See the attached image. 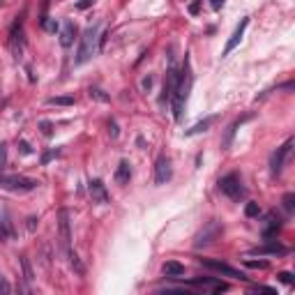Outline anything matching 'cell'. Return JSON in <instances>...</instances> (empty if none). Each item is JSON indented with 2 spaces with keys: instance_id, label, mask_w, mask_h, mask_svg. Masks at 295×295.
<instances>
[{
  "instance_id": "cell-4",
  "label": "cell",
  "mask_w": 295,
  "mask_h": 295,
  "mask_svg": "<svg viewBox=\"0 0 295 295\" xmlns=\"http://www.w3.org/2000/svg\"><path fill=\"white\" fill-rule=\"evenodd\" d=\"M219 189H221V194H226L228 198L235 201V203H240L247 196V189H245L242 178H240L238 173H228V176L221 178V180H219Z\"/></svg>"
},
{
  "instance_id": "cell-27",
  "label": "cell",
  "mask_w": 295,
  "mask_h": 295,
  "mask_svg": "<svg viewBox=\"0 0 295 295\" xmlns=\"http://www.w3.org/2000/svg\"><path fill=\"white\" fill-rule=\"evenodd\" d=\"M42 25H44L49 32H56L58 30V23L56 21H51V19H46V16H42Z\"/></svg>"
},
{
  "instance_id": "cell-29",
  "label": "cell",
  "mask_w": 295,
  "mask_h": 295,
  "mask_svg": "<svg viewBox=\"0 0 295 295\" xmlns=\"http://www.w3.org/2000/svg\"><path fill=\"white\" fill-rule=\"evenodd\" d=\"M5 164H7V145L0 143V171L5 169Z\"/></svg>"
},
{
  "instance_id": "cell-13",
  "label": "cell",
  "mask_w": 295,
  "mask_h": 295,
  "mask_svg": "<svg viewBox=\"0 0 295 295\" xmlns=\"http://www.w3.org/2000/svg\"><path fill=\"white\" fill-rule=\"evenodd\" d=\"M249 254H258V256H284V254H289V249L282 247L277 240H268V245L256 247V249H251Z\"/></svg>"
},
{
  "instance_id": "cell-15",
  "label": "cell",
  "mask_w": 295,
  "mask_h": 295,
  "mask_svg": "<svg viewBox=\"0 0 295 295\" xmlns=\"http://www.w3.org/2000/svg\"><path fill=\"white\" fill-rule=\"evenodd\" d=\"M279 231H282V219H279L275 212H270L268 214V219H265V226H263V238L265 240H275Z\"/></svg>"
},
{
  "instance_id": "cell-8",
  "label": "cell",
  "mask_w": 295,
  "mask_h": 295,
  "mask_svg": "<svg viewBox=\"0 0 295 295\" xmlns=\"http://www.w3.org/2000/svg\"><path fill=\"white\" fill-rule=\"evenodd\" d=\"M201 265L207 268V270H214L219 272V275H226V277H233V279H247L245 275L235 268H231L228 263H221V261H212V258H201Z\"/></svg>"
},
{
  "instance_id": "cell-30",
  "label": "cell",
  "mask_w": 295,
  "mask_h": 295,
  "mask_svg": "<svg viewBox=\"0 0 295 295\" xmlns=\"http://www.w3.org/2000/svg\"><path fill=\"white\" fill-rule=\"evenodd\" d=\"M279 282H284V284H293V275L291 272H279Z\"/></svg>"
},
{
  "instance_id": "cell-10",
  "label": "cell",
  "mask_w": 295,
  "mask_h": 295,
  "mask_svg": "<svg viewBox=\"0 0 295 295\" xmlns=\"http://www.w3.org/2000/svg\"><path fill=\"white\" fill-rule=\"evenodd\" d=\"M173 178V166H171L169 157H159L155 164V182L157 185H166V182Z\"/></svg>"
},
{
  "instance_id": "cell-18",
  "label": "cell",
  "mask_w": 295,
  "mask_h": 295,
  "mask_svg": "<svg viewBox=\"0 0 295 295\" xmlns=\"http://www.w3.org/2000/svg\"><path fill=\"white\" fill-rule=\"evenodd\" d=\"M129 178H132V169H129V162H122L118 164V169H115V182L118 185H127L129 182Z\"/></svg>"
},
{
  "instance_id": "cell-16",
  "label": "cell",
  "mask_w": 295,
  "mask_h": 295,
  "mask_svg": "<svg viewBox=\"0 0 295 295\" xmlns=\"http://www.w3.org/2000/svg\"><path fill=\"white\" fill-rule=\"evenodd\" d=\"M74 37H76V25L72 21H65L63 28H60V46L69 49V46L74 44Z\"/></svg>"
},
{
  "instance_id": "cell-12",
  "label": "cell",
  "mask_w": 295,
  "mask_h": 295,
  "mask_svg": "<svg viewBox=\"0 0 295 295\" xmlns=\"http://www.w3.org/2000/svg\"><path fill=\"white\" fill-rule=\"evenodd\" d=\"M247 25H249V16H245V19L235 25V30H233L231 39H228L226 46H224V53H221V56H228V53H231V51L240 44V39H242V35H245V30H247Z\"/></svg>"
},
{
  "instance_id": "cell-40",
  "label": "cell",
  "mask_w": 295,
  "mask_h": 295,
  "mask_svg": "<svg viewBox=\"0 0 295 295\" xmlns=\"http://www.w3.org/2000/svg\"><path fill=\"white\" fill-rule=\"evenodd\" d=\"M0 5H2V0H0Z\"/></svg>"
},
{
  "instance_id": "cell-11",
  "label": "cell",
  "mask_w": 295,
  "mask_h": 295,
  "mask_svg": "<svg viewBox=\"0 0 295 295\" xmlns=\"http://www.w3.org/2000/svg\"><path fill=\"white\" fill-rule=\"evenodd\" d=\"M192 286H198V289H205L210 293H221V291H228V284L214 279V277H198V279H192Z\"/></svg>"
},
{
  "instance_id": "cell-22",
  "label": "cell",
  "mask_w": 295,
  "mask_h": 295,
  "mask_svg": "<svg viewBox=\"0 0 295 295\" xmlns=\"http://www.w3.org/2000/svg\"><path fill=\"white\" fill-rule=\"evenodd\" d=\"M67 258H69V265H72V268H74V270L79 272V275H83V272H86V270H83V263L79 261V256H76L74 251H69Z\"/></svg>"
},
{
  "instance_id": "cell-14",
  "label": "cell",
  "mask_w": 295,
  "mask_h": 295,
  "mask_svg": "<svg viewBox=\"0 0 295 295\" xmlns=\"http://www.w3.org/2000/svg\"><path fill=\"white\" fill-rule=\"evenodd\" d=\"M88 192H90V198H93V203H108L106 185H104L101 180H90Z\"/></svg>"
},
{
  "instance_id": "cell-31",
  "label": "cell",
  "mask_w": 295,
  "mask_h": 295,
  "mask_svg": "<svg viewBox=\"0 0 295 295\" xmlns=\"http://www.w3.org/2000/svg\"><path fill=\"white\" fill-rule=\"evenodd\" d=\"M251 291L254 293H275V289H270V286H251Z\"/></svg>"
},
{
  "instance_id": "cell-17",
  "label": "cell",
  "mask_w": 295,
  "mask_h": 295,
  "mask_svg": "<svg viewBox=\"0 0 295 295\" xmlns=\"http://www.w3.org/2000/svg\"><path fill=\"white\" fill-rule=\"evenodd\" d=\"M162 275L171 277V279H178V277L185 275V265L178 263V261H166V263L162 265Z\"/></svg>"
},
{
  "instance_id": "cell-19",
  "label": "cell",
  "mask_w": 295,
  "mask_h": 295,
  "mask_svg": "<svg viewBox=\"0 0 295 295\" xmlns=\"http://www.w3.org/2000/svg\"><path fill=\"white\" fill-rule=\"evenodd\" d=\"M214 122V115H210V118H205L203 122H198V125H194L192 129H187V136H194V134H201V132H205L207 127Z\"/></svg>"
},
{
  "instance_id": "cell-2",
  "label": "cell",
  "mask_w": 295,
  "mask_h": 295,
  "mask_svg": "<svg viewBox=\"0 0 295 295\" xmlns=\"http://www.w3.org/2000/svg\"><path fill=\"white\" fill-rule=\"evenodd\" d=\"M97 25H90V28H86V32H83L81 37V44H79V51H76V58H74V65H83L88 63L90 58L97 53Z\"/></svg>"
},
{
  "instance_id": "cell-39",
  "label": "cell",
  "mask_w": 295,
  "mask_h": 295,
  "mask_svg": "<svg viewBox=\"0 0 295 295\" xmlns=\"http://www.w3.org/2000/svg\"><path fill=\"white\" fill-rule=\"evenodd\" d=\"M150 86H152V76H148V79L143 81V88H150Z\"/></svg>"
},
{
  "instance_id": "cell-26",
  "label": "cell",
  "mask_w": 295,
  "mask_h": 295,
  "mask_svg": "<svg viewBox=\"0 0 295 295\" xmlns=\"http://www.w3.org/2000/svg\"><path fill=\"white\" fill-rule=\"evenodd\" d=\"M284 207H286V212H293V210H295V194H286V196H284Z\"/></svg>"
},
{
  "instance_id": "cell-37",
  "label": "cell",
  "mask_w": 295,
  "mask_h": 295,
  "mask_svg": "<svg viewBox=\"0 0 295 295\" xmlns=\"http://www.w3.org/2000/svg\"><path fill=\"white\" fill-rule=\"evenodd\" d=\"M56 155H58V150H51V152H46L44 157H42V164H46V162H49L51 157H56Z\"/></svg>"
},
{
  "instance_id": "cell-25",
  "label": "cell",
  "mask_w": 295,
  "mask_h": 295,
  "mask_svg": "<svg viewBox=\"0 0 295 295\" xmlns=\"http://www.w3.org/2000/svg\"><path fill=\"white\" fill-rule=\"evenodd\" d=\"M88 95L95 97V99H99V101H108V95H104V90H99V88H90Z\"/></svg>"
},
{
  "instance_id": "cell-24",
  "label": "cell",
  "mask_w": 295,
  "mask_h": 295,
  "mask_svg": "<svg viewBox=\"0 0 295 295\" xmlns=\"http://www.w3.org/2000/svg\"><path fill=\"white\" fill-rule=\"evenodd\" d=\"M245 214H247V217H249V219H251V217H258V214H261V207H258V203H247V205H245Z\"/></svg>"
},
{
  "instance_id": "cell-3",
  "label": "cell",
  "mask_w": 295,
  "mask_h": 295,
  "mask_svg": "<svg viewBox=\"0 0 295 295\" xmlns=\"http://www.w3.org/2000/svg\"><path fill=\"white\" fill-rule=\"evenodd\" d=\"M39 182L32 180V178H25V176H5L0 173V189L5 192H14V194H25V192H32L37 187Z\"/></svg>"
},
{
  "instance_id": "cell-35",
  "label": "cell",
  "mask_w": 295,
  "mask_h": 295,
  "mask_svg": "<svg viewBox=\"0 0 295 295\" xmlns=\"http://www.w3.org/2000/svg\"><path fill=\"white\" fill-rule=\"evenodd\" d=\"M210 7H212V9H221V7H224V0H210Z\"/></svg>"
},
{
  "instance_id": "cell-36",
  "label": "cell",
  "mask_w": 295,
  "mask_h": 295,
  "mask_svg": "<svg viewBox=\"0 0 295 295\" xmlns=\"http://www.w3.org/2000/svg\"><path fill=\"white\" fill-rule=\"evenodd\" d=\"M0 291H2V293H9V284H7L2 277H0Z\"/></svg>"
},
{
  "instance_id": "cell-23",
  "label": "cell",
  "mask_w": 295,
  "mask_h": 295,
  "mask_svg": "<svg viewBox=\"0 0 295 295\" xmlns=\"http://www.w3.org/2000/svg\"><path fill=\"white\" fill-rule=\"evenodd\" d=\"M21 265H23L25 282H32V279H35V275H32V268H30V261H28V256H21Z\"/></svg>"
},
{
  "instance_id": "cell-6",
  "label": "cell",
  "mask_w": 295,
  "mask_h": 295,
  "mask_svg": "<svg viewBox=\"0 0 295 295\" xmlns=\"http://www.w3.org/2000/svg\"><path fill=\"white\" fill-rule=\"evenodd\" d=\"M291 150H293V138H289V141H286L282 148H277V152H272V157H270V171L275 173V176H279V173L284 171V164H286V159H289Z\"/></svg>"
},
{
  "instance_id": "cell-5",
  "label": "cell",
  "mask_w": 295,
  "mask_h": 295,
  "mask_svg": "<svg viewBox=\"0 0 295 295\" xmlns=\"http://www.w3.org/2000/svg\"><path fill=\"white\" fill-rule=\"evenodd\" d=\"M221 233H224V226H221L219 221H207L205 228H203V231H198V235H196L194 247H196V249H201V247L212 245V242L219 238Z\"/></svg>"
},
{
  "instance_id": "cell-33",
  "label": "cell",
  "mask_w": 295,
  "mask_h": 295,
  "mask_svg": "<svg viewBox=\"0 0 295 295\" xmlns=\"http://www.w3.org/2000/svg\"><path fill=\"white\" fill-rule=\"evenodd\" d=\"M108 134H111L113 138L120 134V132H118V125H115V120H111V122H108Z\"/></svg>"
},
{
  "instance_id": "cell-32",
  "label": "cell",
  "mask_w": 295,
  "mask_h": 295,
  "mask_svg": "<svg viewBox=\"0 0 295 295\" xmlns=\"http://www.w3.org/2000/svg\"><path fill=\"white\" fill-rule=\"evenodd\" d=\"M247 265H249V268H261V270H265V268H268V263H265V261H247Z\"/></svg>"
},
{
  "instance_id": "cell-28",
  "label": "cell",
  "mask_w": 295,
  "mask_h": 295,
  "mask_svg": "<svg viewBox=\"0 0 295 295\" xmlns=\"http://www.w3.org/2000/svg\"><path fill=\"white\" fill-rule=\"evenodd\" d=\"M39 127H42V134H44V136H51V134H53V125H51L49 120H42Z\"/></svg>"
},
{
  "instance_id": "cell-34",
  "label": "cell",
  "mask_w": 295,
  "mask_h": 295,
  "mask_svg": "<svg viewBox=\"0 0 295 295\" xmlns=\"http://www.w3.org/2000/svg\"><path fill=\"white\" fill-rule=\"evenodd\" d=\"M93 2H95V0H79V2H76V7H79V9H88Z\"/></svg>"
},
{
  "instance_id": "cell-38",
  "label": "cell",
  "mask_w": 295,
  "mask_h": 295,
  "mask_svg": "<svg viewBox=\"0 0 295 295\" xmlns=\"http://www.w3.org/2000/svg\"><path fill=\"white\" fill-rule=\"evenodd\" d=\"M21 150H23V155H28V152H30V145L25 143V141H21Z\"/></svg>"
},
{
  "instance_id": "cell-20",
  "label": "cell",
  "mask_w": 295,
  "mask_h": 295,
  "mask_svg": "<svg viewBox=\"0 0 295 295\" xmlns=\"http://www.w3.org/2000/svg\"><path fill=\"white\" fill-rule=\"evenodd\" d=\"M242 120L245 118H240V120H235L231 127H228V132H226V138H224V143H221V148L224 150H228V145H231V141H233V136H235V129H238L240 125H242Z\"/></svg>"
},
{
  "instance_id": "cell-7",
  "label": "cell",
  "mask_w": 295,
  "mask_h": 295,
  "mask_svg": "<svg viewBox=\"0 0 295 295\" xmlns=\"http://www.w3.org/2000/svg\"><path fill=\"white\" fill-rule=\"evenodd\" d=\"M58 228H60V247H63L65 256L72 251V231H69V214L67 210H60L58 212Z\"/></svg>"
},
{
  "instance_id": "cell-1",
  "label": "cell",
  "mask_w": 295,
  "mask_h": 295,
  "mask_svg": "<svg viewBox=\"0 0 295 295\" xmlns=\"http://www.w3.org/2000/svg\"><path fill=\"white\" fill-rule=\"evenodd\" d=\"M189 88H192V69H189V60L185 58V67H182V72H178L176 88H173V95H171V104H173V118H176V120L182 118V111H185V104H187Z\"/></svg>"
},
{
  "instance_id": "cell-21",
  "label": "cell",
  "mask_w": 295,
  "mask_h": 295,
  "mask_svg": "<svg viewBox=\"0 0 295 295\" xmlns=\"http://www.w3.org/2000/svg\"><path fill=\"white\" fill-rule=\"evenodd\" d=\"M49 104L51 106H72V104H74V97H72V95H67V97H51Z\"/></svg>"
},
{
  "instance_id": "cell-9",
  "label": "cell",
  "mask_w": 295,
  "mask_h": 295,
  "mask_svg": "<svg viewBox=\"0 0 295 295\" xmlns=\"http://www.w3.org/2000/svg\"><path fill=\"white\" fill-rule=\"evenodd\" d=\"M21 23H23V19L16 16V23L12 25V32H9V46H12L14 58H21V53H23V28H21Z\"/></svg>"
}]
</instances>
